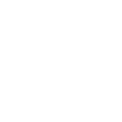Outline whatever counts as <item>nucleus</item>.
<instances>
[]
</instances>
